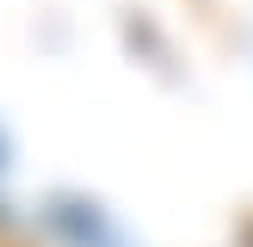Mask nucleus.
Segmentation results:
<instances>
[{
  "label": "nucleus",
  "mask_w": 253,
  "mask_h": 247,
  "mask_svg": "<svg viewBox=\"0 0 253 247\" xmlns=\"http://www.w3.org/2000/svg\"><path fill=\"white\" fill-rule=\"evenodd\" d=\"M12 167V148H6V136H0V173H6Z\"/></svg>",
  "instance_id": "1"
}]
</instances>
